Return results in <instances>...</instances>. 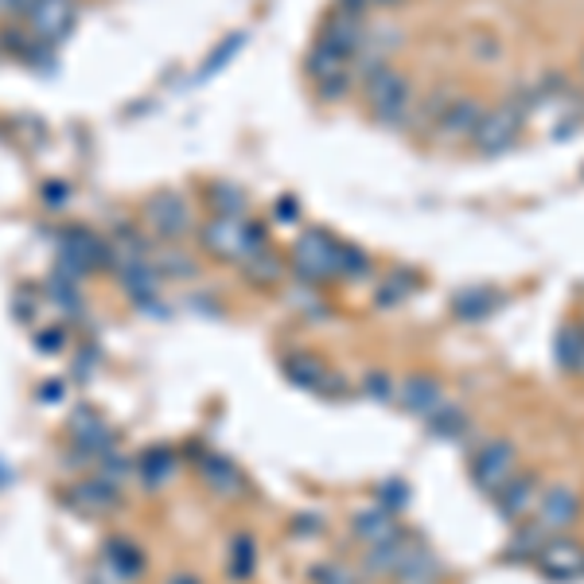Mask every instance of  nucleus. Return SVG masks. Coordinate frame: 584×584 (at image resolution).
Segmentation results:
<instances>
[{"label":"nucleus","mask_w":584,"mask_h":584,"mask_svg":"<svg viewBox=\"0 0 584 584\" xmlns=\"http://www.w3.org/2000/svg\"><path fill=\"white\" fill-rule=\"evenodd\" d=\"M363 94H367V110L370 117H375L378 125H390V129H398V125L410 122L413 114V87L410 79L401 75V70H393L390 62H378V67L363 70Z\"/></svg>","instance_id":"obj_1"},{"label":"nucleus","mask_w":584,"mask_h":584,"mask_svg":"<svg viewBox=\"0 0 584 584\" xmlns=\"http://www.w3.org/2000/svg\"><path fill=\"white\" fill-rule=\"evenodd\" d=\"M199 242L210 257L218 262H245L250 253L265 250L270 238H265L262 222H250V218H210L207 227H199Z\"/></svg>","instance_id":"obj_2"},{"label":"nucleus","mask_w":584,"mask_h":584,"mask_svg":"<svg viewBox=\"0 0 584 584\" xmlns=\"http://www.w3.org/2000/svg\"><path fill=\"white\" fill-rule=\"evenodd\" d=\"M110 273L114 270V250L102 234H94L90 227H67L59 234V270L62 277L82 280L87 273Z\"/></svg>","instance_id":"obj_3"},{"label":"nucleus","mask_w":584,"mask_h":584,"mask_svg":"<svg viewBox=\"0 0 584 584\" xmlns=\"http://www.w3.org/2000/svg\"><path fill=\"white\" fill-rule=\"evenodd\" d=\"M526 125V105L523 102H499L491 110H483L480 125L471 133V149L480 157H503L518 145Z\"/></svg>","instance_id":"obj_4"},{"label":"nucleus","mask_w":584,"mask_h":584,"mask_svg":"<svg viewBox=\"0 0 584 584\" xmlns=\"http://www.w3.org/2000/svg\"><path fill=\"white\" fill-rule=\"evenodd\" d=\"M293 273L305 285H323V280L340 277V242L328 230H308L293 245Z\"/></svg>","instance_id":"obj_5"},{"label":"nucleus","mask_w":584,"mask_h":584,"mask_svg":"<svg viewBox=\"0 0 584 584\" xmlns=\"http://www.w3.org/2000/svg\"><path fill=\"white\" fill-rule=\"evenodd\" d=\"M140 218H145V230H149V238L168 242V245H180L195 230L192 203H187L184 195H175V192L152 195V199L145 203V210H140Z\"/></svg>","instance_id":"obj_6"},{"label":"nucleus","mask_w":584,"mask_h":584,"mask_svg":"<svg viewBox=\"0 0 584 584\" xmlns=\"http://www.w3.org/2000/svg\"><path fill=\"white\" fill-rule=\"evenodd\" d=\"M67 436H70V448H75V460L98 463L102 456H110L117 448V433L105 425L102 413L87 410V405L67 417Z\"/></svg>","instance_id":"obj_7"},{"label":"nucleus","mask_w":584,"mask_h":584,"mask_svg":"<svg viewBox=\"0 0 584 584\" xmlns=\"http://www.w3.org/2000/svg\"><path fill=\"white\" fill-rule=\"evenodd\" d=\"M308 79H312L316 94H320L323 102H335V98L347 94L351 82H355V62L328 51V47L312 44V51H308Z\"/></svg>","instance_id":"obj_8"},{"label":"nucleus","mask_w":584,"mask_h":584,"mask_svg":"<svg viewBox=\"0 0 584 584\" xmlns=\"http://www.w3.org/2000/svg\"><path fill=\"white\" fill-rule=\"evenodd\" d=\"M75 24H79V0H35L27 9V32L47 47H59Z\"/></svg>","instance_id":"obj_9"},{"label":"nucleus","mask_w":584,"mask_h":584,"mask_svg":"<svg viewBox=\"0 0 584 584\" xmlns=\"http://www.w3.org/2000/svg\"><path fill=\"white\" fill-rule=\"evenodd\" d=\"M515 468H518L515 445H511V440H491V445H483L480 453H476V460H471V483H476L483 495H495V491L515 476Z\"/></svg>","instance_id":"obj_10"},{"label":"nucleus","mask_w":584,"mask_h":584,"mask_svg":"<svg viewBox=\"0 0 584 584\" xmlns=\"http://www.w3.org/2000/svg\"><path fill=\"white\" fill-rule=\"evenodd\" d=\"M117 499H122V488L117 483H110L105 476H90V480H79L70 483L67 491H62V503L75 511V515H110L117 506Z\"/></svg>","instance_id":"obj_11"},{"label":"nucleus","mask_w":584,"mask_h":584,"mask_svg":"<svg viewBox=\"0 0 584 584\" xmlns=\"http://www.w3.org/2000/svg\"><path fill=\"white\" fill-rule=\"evenodd\" d=\"M480 117H483L480 98H453V102L445 105V114L433 122L428 137H436L440 145H460V140H471Z\"/></svg>","instance_id":"obj_12"},{"label":"nucleus","mask_w":584,"mask_h":584,"mask_svg":"<svg viewBox=\"0 0 584 584\" xmlns=\"http://www.w3.org/2000/svg\"><path fill=\"white\" fill-rule=\"evenodd\" d=\"M581 518V495L565 483L550 488L546 495L538 499V526L541 530H553V534H565L569 526Z\"/></svg>","instance_id":"obj_13"},{"label":"nucleus","mask_w":584,"mask_h":584,"mask_svg":"<svg viewBox=\"0 0 584 584\" xmlns=\"http://www.w3.org/2000/svg\"><path fill=\"white\" fill-rule=\"evenodd\" d=\"M538 569L550 581H573V576H581L584 573V550L576 546L573 538H553V541H546L541 546V553H538Z\"/></svg>","instance_id":"obj_14"},{"label":"nucleus","mask_w":584,"mask_h":584,"mask_svg":"<svg viewBox=\"0 0 584 584\" xmlns=\"http://www.w3.org/2000/svg\"><path fill=\"white\" fill-rule=\"evenodd\" d=\"M393 398H398L401 410L413 413V417H428V413L440 405V378L417 370V375H410L405 382L398 386V393H393Z\"/></svg>","instance_id":"obj_15"},{"label":"nucleus","mask_w":584,"mask_h":584,"mask_svg":"<svg viewBox=\"0 0 584 584\" xmlns=\"http://www.w3.org/2000/svg\"><path fill=\"white\" fill-rule=\"evenodd\" d=\"M417 546V538H410V534H390L386 541H375V546H367V558H363V573L370 576H393L398 573V565L405 561V553Z\"/></svg>","instance_id":"obj_16"},{"label":"nucleus","mask_w":584,"mask_h":584,"mask_svg":"<svg viewBox=\"0 0 584 584\" xmlns=\"http://www.w3.org/2000/svg\"><path fill=\"white\" fill-rule=\"evenodd\" d=\"M199 480L207 483L218 495H242L245 491V476L230 456L222 453H203L199 456Z\"/></svg>","instance_id":"obj_17"},{"label":"nucleus","mask_w":584,"mask_h":584,"mask_svg":"<svg viewBox=\"0 0 584 584\" xmlns=\"http://www.w3.org/2000/svg\"><path fill=\"white\" fill-rule=\"evenodd\" d=\"M280 375L297 386V390H316V393H320L332 370H328V363H323L320 355H312V351H288V355L280 358Z\"/></svg>","instance_id":"obj_18"},{"label":"nucleus","mask_w":584,"mask_h":584,"mask_svg":"<svg viewBox=\"0 0 584 584\" xmlns=\"http://www.w3.org/2000/svg\"><path fill=\"white\" fill-rule=\"evenodd\" d=\"M534 495H538V476H518L515 471V476L495 491L499 515H503L506 523H518V518L534 506Z\"/></svg>","instance_id":"obj_19"},{"label":"nucleus","mask_w":584,"mask_h":584,"mask_svg":"<svg viewBox=\"0 0 584 584\" xmlns=\"http://www.w3.org/2000/svg\"><path fill=\"white\" fill-rule=\"evenodd\" d=\"M351 534H355L358 541L375 546V541H386L390 534H398V515H393V511H386L382 503L363 506V511H355V515H351Z\"/></svg>","instance_id":"obj_20"},{"label":"nucleus","mask_w":584,"mask_h":584,"mask_svg":"<svg viewBox=\"0 0 584 584\" xmlns=\"http://www.w3.org/2000/svg\"><path fill=\"white\" fill-rule=\"evenodd\" d=\"M499 305H503L499 288H488V285L460 288V293L453 297V316H456V320H463V323H480V320H488Z\"/></svg>","instance_id":"obj_21"},{"label":"nucleus","mask_w":584,"mask_h":584,"mask_svg":"<svg viewBox=\"0 0 584 584\" xmlns=\"http://www.w3.org/2000/svg\"><path fill=\"white\" fill-rule=\"evenodd\" d=\"M175 476V453L168 445H152V448H145L140 453V460H137V480L145 483L149 491H157V488H164L168 480Z\"/></svg>","instance_id":"obj_22"},{"label":"nucleus","mask_w":584,"mask_h":584,"mask_svg":"<svg viewBox=\"0 0 584 584\" xmlns=\"http://www.w3.org/2000/svg\"><path fill=\"white\" fill-rule=\"evenodd\" d=\"M553 358L565 375H584V328L581 323H561L553 335Z\"/></svg>","instance_id":"obj_23"},{"label":"nucleus","mask_w":584,"mask_h":584,"mask_svg":"<svg viewBox=\"0 0 584 584\" xmlns=\"http://www.w3.org/2000/svg\"><path fill=\"white\" fill-rule=\"evenodd\" d=\"M105 565L114 569L117 581H137L145 573V553L137 550L133 538H110L105 541Z\"/></svg>","instance_id":"obj_24"},{"label":"nucleus","mask_w":584,"mask_h":584,"mask_svg":"<svg viewBox=\"0 0 584 584\" xmlns=\"http://www.w3.org/2000/svg\"><path fill=\"white\" fill-rule=\"evenodd\" d=\"M436 576H440V561L433 558V550L428 546H413L410 553H405V561L398 565V573H393V581L398 584H433Z\"/></svg>","instance_id":"obj_25"},{"label":"nucleus","mask_w":584,"mask_h":584,"mask_svg":"<svg viewBox=\"0 0 584 584\" xmlns=\"http://www.w3.org/2000/svg\"><path fill=\"white\" fill-rule=\"evenodd\" d=\"M238 265H242L245 280H250V285H257V288H273L280 277H285V262H280L270 245H265V250H257V253H250V257H245V262H238Z\"/></svg>","instance_id":"obj_26"},{"label":"nucleus","mask_w":584,"mask_h":584,"mask_svg":"<svg viewBox=\"0 0 584 584\" xmlns=\"http://www.w3.org/2000/svg\"><path fill=\"white\" fill-rule=\"evenodd\" d=\"M253 569H257V541H253V534H238L234 541H230V558H227V576L230 581H250Z\"/></svg>","instance_id":"obj_27"},{"label":"nucleus","mask_w":584,"mask_h":584,"mask_svg":"<svg viewBox=\"0 0 584 584\" xmlns=\"http://www.w3.org/2000/svg\"><path fill=\"white\" fill-rule=\"evenodd\" d=\"M242 44H245V32H234V35H227L222 44L215 47V51L203 59V67L195 70V82H210L218 75V70H227L230 62L238 59V51H242Z\"/></svg>","instance_id":"obj_28"},{"label":"nucleus","mask_w":584,"mask_h":584,"mask_svg":"<svg viewBox=\"0 0 584 584\" xmlns=\"http://www.w3.org/2000/svg\"><path fill=\"white\" fill-rule=\"evenodd\" d=\"M425 425H428V433L440 436V440H456V436H463V428H468V413H463L460 405H445V401H440L425 417Z\"/></svg>","instance_id":"obj_29"},{"label":"nucleus","mask_w":584,"mask_h":584,"mask_svg":"<svg viewBox=\"0 0 584 584\" xmlns=\"http://www.w3.org/2000/svg\"><path fill=\"white\" fill-rule=\"evenodd\" d=\"M413 285H417V273H405V270H393L390 277L378 285L375 293V305L378 308H398L413 297Z\"/></svg>","instance_id":"obj_30"},{"label":"nucleus","mask_w":584,"mask_h":584,"mask_svg":"<svg viewBox=\"0 0 584 584\" xmlns=\"http://www.w3.org/2000/svg\"><path fill=\"white\" fill-rule=\"evenodd\" d=\"M210 207L218 210V218H245V207H250V199H245L242 187L215 184V187H210Z\"/></svg>","instance_id":"obj_31"},{"label":"nucleus","mask_w":584,"mask_h":584,"mask_svg":"<svg viewBox=\"0 0 584 584\" xmlns=\"http://www.w3.org/2000/svg\"><path fill=\"white\" fill-rule=\"evenodd\" d=\"M157 262V273L160 277H172V280H192L195 273H199V265H195V257H187V253H180L172 245V250H164L160 257H152Z\"/></svg>","instance_id":"obj_32"},{"label":"nucleus","mask_w":584,"mask_h":584,"mask_svg":"<svg viewBox=\"0 0 584 584\" xmlns=\"http://www.w3.org/2000/svg\"><path fill=\"white\" fill-rule=\"evenodd\" d=\"M541 546H546V538H541V526H523V530L515 534V541H511V550H506V558L511 561H538Z\"/></svg>","instance_id":"obj_33"},{"label":"nucleus","mask_w":584,"mask_h":584,"mask_svg":"<svg viewBox=\"0 0 584 584\" xmlns=\"http://www.w3.org/2000/svg\"><path fill=\"white\" fill-rule=\"evenodd\" d=\"M47 288H51V300L59 308H67V312H82L79 280H70V277H62V273H55V277L47 280Z\"/></svg>","instance_id":"obj_34"},{"label":"nucleus","mask_w":584,"mask_h":584,"mask_svg":"<svg viewBox=\"0 0 584 584\" xmlns=\"http://www.w3.org/2000/svg\"><path fill=\"white\" fill-rule=\"evenodd\" d=\"M370 273V257L358 245L351 242H340V277L347 280H358V277H367Z\"/></svg>","instance_id":"obj_35"},{"label":"nucleus","mask_w":584,"mask_h":584,"mask_svg":"<svg viewBox=\"0 0 584 584\" xmlns=\"http://www.w3.org/2000/svg\"><path fill=\"white\" fill-rule=\"evenodd\" d=\"M378 503L386 506V511H405V503H410V488H405V480H386L382 488H378Z\"/></svg>","instance_id":"obj_36"},{"label":"nucleus","mask_w":584,"mask_h":584,"mask_svg":"<svg viewBox=\"0 0 584 584\" xmlns=\"http://www.w3.org/2000/svg\"><path fill=\"white\" fill-rule=\"evenodd\" d=\"M363 393L375 401H393V393H398V386L390 382V375H382V370H370L367 378H363Z\"/></svg>","instance_id":"obj_37"},{"label":"nucleus","mask_w":584,"mask_h":584,"mask_svg":"<svg viewBox=\"0 0 584 584\" xmlns=\"http://www.w3.org/2000/svg\"><path fill=\"white\" fill-rule=\"evenodd\" d=\"M393 4H401V0H335V9L351 12V16H367L375 9H393Z\"/></svg>","instance_id":"obj_38"},{"label":"nucleus","mask_w":584,"mask_h":584,"mask_svg":"<svg viewBox=\"0 0 584 584\" xmlns=\"http://www.w3.org/2000/svg\"><path fill=\"white\" fill-rule=\"evenodd\" d=\"M312 581L316 584H351V576H347V569H340V565H316Z\"/></svg>","instance_id":"obj_39"},{"label":"nucleus","mask_w":584,"mask_h":584,"mask_svg":"<svg viewBox=\"0 0 584 584\" xmlns=\"http://www.w3.org/2000/svg\"><path fill=\"white\" fill-rule=\"evenodd\" d=\"M39 195H44V203H47V207H51V210H59V207H67L70 187H67V184H59V180H51V184H44V192H39Z\"/></svg>","instance_id":"obj_40"},{"label":"nucleus","mask_w":584,"mask_h":584,"mask_svg":"<svg viewBox=\"0 0 584 584\" xmlns=\"http://www.w3.org/2000/svg\"><path fill=\"white\" fill-rule=\"evenodd\" d=\"M35 343H39V351H47V355H59V351L67 347V332H62V328H55V332H39Z\"/></svg>","instance_id":"obj_41"},{"label":"nucleus","mask_w":584,"mask_h":584,"mask_svg":"<svg viewBox=\"0 0 584 584\" xmlns=\"http://www.w3.org/2000/svg\"><path fill=\"white\" fill-rule=\"evenodd\" d=\"M273 215L280 218V222H293V218L300 215V207H297V199H293V195H285V199L277 203V210H273Z\"/></svg>","instance_id":"obj_42"},{"label":"nucleus","mask_w":584,"mask_h":584,"mask_svg":"<svg viewBox=\"0 0 584 584\" xmlns=\"http://www.w3.org/2000/svg\"><path fill=\"white\" fill-rule=\"evenodd\" d=\"M67 393V382H47V390H39V401H59Z\"/></svg>","instance_id":"obj_43"},{"label":"nucleus","mask_w":584,"mask_h":584,"mask_svg":"<svg viewBox=\"0 0 584 584\" xmlns=\"http://www.w3.org/2000/svg\"><path fill=\"white\" fill-rule=\"evenodd\" d=\"M293 526H297V530H312V534H316V530H320L323 523H320V518H316V515H312V518H308V515H300V518H297V523H293Z\"/></svg>","instance_id":"obj_44"},{"label":"nucleus","mask_w":584,"mask_h":584,"mask_svg":"<svg viewBox=\"0 0 584 584\" xmlns=\"http://www.w3.org/2000/svg\"><path fill=\"white\" fill-rule=\"evenodd\" d=\"M164 584H203V581L195 573H175V576H168Z\"/></svg>","instance_id":"obj_45"},{"label":"nucleus","mask_w":584,"mask_h":584,"mask_svg":"<svg viewBox=\"0 0 584 584\" xmlns=\"http://www.w3.org/2000/svg\"><path fill=\"white\" fill-rule=\"evenodd\" d=\"M12 483V476H9V468H4V463H0V488H9Z\"/></svg>","instance_id":"obj_46"},{"label":"nucleus","mask_w":584,"mask_h":584,"mask_svg":"<svg viewBox=\"0 0 584 584\" xmlns=\"http://www.w3.org/2000/svg\"><path fill=\"white\" fill-rule=\"evenodd\" d=\"M581 328H584V323H581Z\"/></svg>","instance_id":"obj_47"}]
</instances>
